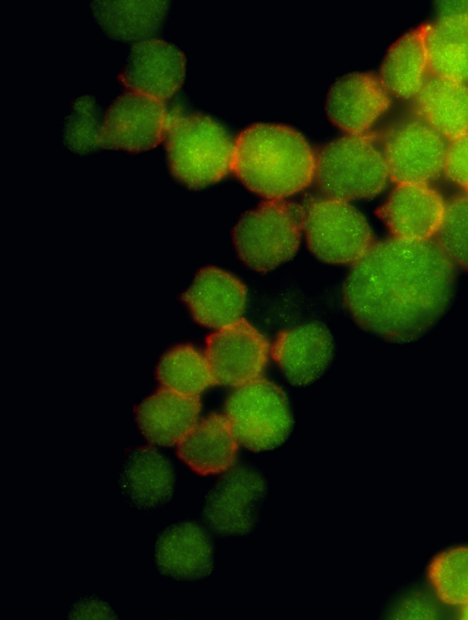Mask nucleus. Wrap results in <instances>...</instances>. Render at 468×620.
I'll return each instance as SVG.
<instances>
[{"instance_id": "f8f14e48", "label": "nucleus", "mask_w": 468, "mask_h": 620, "mask_svg": "<svg viewBox=\"0 0 468 620\" xmlns=\"http://www.w3.org/2000/svg\"><path fill=\"white\" fill-rule=\"evenodd\" d=\"M269 350L264 336L241 318L207 338L205 355L216 384L238 387L259 378Z\"/></svg>"}, {"instance_id": "bb28decb", "label": "nucleus", "mask_w": 468, "mask_h": 620, "mask_svg": "<svg viewBox=\"0 0 468 620\" xmlns=\"http://www.w3.org/2000/svg\"><path fill=\"white\" fill-rule=\"evenodd\" d=\"M431 584L445 604H468V546L455 547L440 553L429 571Z\"/></svg>"}, {"instance_id": "393cba45", "label": "nucleus", "mask_w": 468, "mask_h": 620, "mask_svg": "<svg viewBox=\"0 0 468 620\" xmlns=\"http://www.w3.org/2000/svg\"><path fill=\"white\" fill-rule=\"evenodd\" d=\"M156 378L164 388L187 395H198L216 384L206 355L190 345L168 351L157 365Z\"/></svg>"}, {"instance_id": "aec40b11", "label": "nucleus", "mask_w": 468, "mask_h": 620, "mask_svg": "<svg viewBox=\"0 0 468 620\" xmlns=\"http://www.w3.org/2000/svg\"><path fill=\"white\" fill-rule=\"evenodd\" d=\"M171 6L165 0H96L89 4L95 22L108 37L133 45L154 38L165 27Z\"/></svg>"}, {"instance_id": "f257e3e1", "label": "nucleus", "mask_w": 468, "mask_h": 620, "mask_svg": "<svg viewBox=\"0 0 468 620\" xmlns=\"http://www.w3.org/2000/svg\"><path fill=\"white\" fill-rule=\"evenodd\" d=\"M455 266L433 239L374 243L346 276L344 304L367 331L396 342L413 341L446 311Z\"/></svg>"}, {"instance_id": "9b49d317", "label": "nucleus", "mask_w": 468, "mask_h": 620, "mask_svg": "<svg viewBox=\"0 0 468 620\" xmlns=\"http://www.w3.org/2000/svg\"><path fill=\"white\" fill-rule=\"evenodd\" d=\"M216 538L203 520L186 518L176 521L155 539V568L161 575L178 582L205 580L214 570Z\"/></svg>"}, {"instance_id": "20e7f679", "label": "nucleus", "mask_w": 468, "mask_h": 620, "mask_svg": "<svg viewBox=\"0 0 468 620\" xmlns=\"http://www.w3.org/2000/svg\"><path fill=\"white\" fill-rule=\"evenodd\" d=\"M388 179L381 146L369 132L335 139L315 153L314 180L327 198L346 202L371 198Z\"/></svg>"}, {"instance_id": "ddd939ff", "label": "nucleus", "mask_w": 468, "mask_h": 620, "mask_svg": "<svg viewBox=\"0 0 468 620\" xmlns=\"http://www.w3.org/2000/svg\"><path fill=\"white\" fill-rule=\"evenodd\" d=\"M176 470L173 461L152 446L126 449L118 475V485L124 502L141 511L164 508L174 497Z\"/></svg>"}, {"instance_id": "c756f323", "label": "nucleus", "mask_w": 468, "mask_h": 620, "mask_svg": "<svg viewBox=\"0 0 468 620\" xmlns=\"http://www.w3.org/2000/svg\"><path fill=\"white\" fill-rule=\"evenodd\" d=\"M69 618H115L112 608L102 600L94 596L80 598L69 612Z\"/></svg>"}, {"instance_id": "9d476101", "label": "nucleus", "mask_w": 468, "mask_h": 620, "mask_svg": "<svg viewBox=\"0 0 468 620\" xmlns=\"http://www.w3.org/2000/svg\"><path fill=\"white\" fill-rule=\"evenodd\" d=\"M167 117L162 100L132 90L124 91L105 111L101 149L140 152L154 148L165 138Z\"/></svg>"}, {"instance_id": "f3484780", "label": "nucleus", "mask_w": 468, "mask_h": 620, "mask_svg": "<svg viewBox=\"0 0 468 620\" xmlns=\"http://www.w3.org/2000/svg\"><path fill=\"white\" fill-rule=\"evenodd\" d=\"M182 300L198 324L219 330L241 319L247 290L232 274L208 266L198 270Z\"/></svg>"}, {"instance_id": "dca6fc26", "label": "nucleus", "mask_w": 468, "mask_h": 620, "mask_svg": "<svg viewBox=\"0 0 468 620\" xmlns=\"http://www.w3.org/2000/svg\"><path fill=\"white\" fill-rule=\"evenodd\" d=\"M447 204L429 184H398L377 215L394 237L426 241L436 236Z\"/></svg>"}, {"instance_id": "423d86ee", "label": "nucleus", "mask_w": 468, "mask_h": 620, "mask_svg": "<svg viewBox=\"0 0 468 620\" xmlns=\"http://www.w3.org/2000/svg\"><path fill=\"white\" fill-rule=\"evenodd\" d=\"M238 442L253 452L282 446L293 428V415L284 391L258 378L236 387L225 405Z\"/></svg>"}, {"instance_id": "b1692460", "label": "nucleus", "mask_w": 468, "mask_h": 620, "mask_svg": "<svg viewBox=\"0 0 468 620\" xmlns=\"http://www.w3.org/2000/svg\"><path fill=\"white\" fill-rule=\"evenodd\" d=\"M424 26L433 74L468 83V13L440 16Z\"/></svg>"}, {"instance_id": "6e6552de", "label": "nucleus", "mask_w": 468, "mask_h": 620, "mask_svg": "<svg viewBox=\"0 0 468 620\" xmlns=\"http://www.w3.org/2000/svg\"><path fill=\"white\" fill-rule=\"evenodd\" d=\"M303 232L312 253L334 265L355 264L374 244L364 215L348 202L327 197L304 208Z\"/></svg>"}, {"instance_id": "6ab92c4d", "label": "nucleus", "mask_w": 468, "mask_h": 620, "mask_svg": "<svg viewBox=\"0 0 468 620\" xmlns=\"http://www.w3.org/2000/svg\"><path fill=\"white\" fill-rule=\"evenodd\" d=\"M201 404L198 395H187L163 388L142 401L134 409L142 436L151 444L177 445L197 423Z\"/></svg>"}, {"instance_id": "39448f33", "label": "nucleus", "mask_w": 468, "mask_h": 620, "mask_svg": "<svg viewBox=\"0 0 468 620\" xmlns=\"http://www.w3.org/2000/svg\"><path fill=\"white\" fill-rule=\"evenodd\" d=\"M304 208L284 200H269L245 213L232 229V241L241 262L268 272L297 251L303 231Z\"/></svg>"}, {"instance_id": "412c9836", "label": "nucleus", "mask_w": 468, "mask_h": 620, "mask_svg": "<svg viewBox=\"0 0 468 620\" xmlns=\"http://www.w3.org/2000/svg\"><path fill=\"white\" fill-rule=\"evenodd\" d=\"M238 443L227 416L212 414L197 422L182 438L176 454L197 475L212 476L234 465Z\"/></svg>"}, {"instance_id": "a878e982", "label": "nucleus", "mask_w": 468, "mask_h": 620, "mask_svg": "<svg viewBox=\"0 0 468 620\" xmlns=\"http://www.w3.org/2000/svg\"><path fill=\"white\" fill-rule=\"evenodd\" d=\"M105 112L93 96L82 95L72 100L60 135L65 146L78 155L102 150L101 132Z\"/></svg>"}, {"instance_id": "1a4fd4ad", "label": "nucleus", "mask_w": 468, "mask_h": 620, "mask_svg": "<svg viewBox=\"0 0 468 620\" xmlns=\"http://www.w3.org/2000/svg\"><path fill=\"white\" fill-rule=\"evenodd\" d=\"M447 139L423 120L404 121L383 136L389 178L398 184H429L443 172Z\"/></svg>"}, {"instance_id": "0eeeda50", "label": "nucleus", "mask_w": 468, "mask_h": 620, "mask_svg": "<svg viewBox=\"0 0 468 620\" xmlns=\"http://www.w3.org/2000/svg\"><path fill=\"white\" fill-rule=\"evenodd\" d=\"M268 494V480L257 467L233 465L207 490L202 520L217 538L250 536L258 530Z\"/></svg>"}, {"instance_id": "4be33fe9", "label": "nucleus", "mask_w": 468, "mask_h": 620, "mask_svg": "<svg viewBox=\"0 0 468 620\" xmlns=\"http://www.w3.org/2000/svg\"><path fill=\"white\" fill-rule=\"evenodd\" d=\"M429 69L425 26H421L405 33L389 47L378 79L389 95L407 100L419 94Z\"/></svg>"}, {"instance_id": "2eb2a0df", "label": "nucleus", "mask_w": 468, "mask_h": 620, "mask_svg": "<svg viewBox=\"0 0 468 620\" xmlns=\"http://www.w3.org/2000/svg\"><path fill=\"white\" fill-rule=\"evenodd\" d=\"M389 96L378 77L367 72L348 73L330 86L325 113L335 126L348 134L367 133L388 110Z\"/></svg>"}, {"instance_id": "a211bd4d", "label": "nucleus", "mask_w": 468, "mask_h": 620, "mask_svg": "<svg viewBox=\"0 0 468 620\" xmlns=\"http://www.w3.org/2000/svg\"><path fill=\"white\" fill-rule=\"evenodd\" d=\"M271 355L288 382L305 386L321 377L331 364L334 342L324 327L305 324L280 332Z\"/></svg>"}, {"instance_id": "7ed1b4c3", "label": "nucleus", "mask_w": 468, "mask_h": 620, "mask_svg": "<svg viewBox=\"0 0 468 620\" xmlns=\"http://www.w3.org/2000/svg\"><path fill=\"white\" fill-rule=\"evenodd\" d=\"M164 139L170 173L186 187H206L231 171L235 142L207 115L168 113Z\"/></svg>"}, {"instance_id": "cd10ccee", "label": "nucleus", "mask_w": 468, "mask_h": 620, "mask_svg": "<svg viewBox=\"0 0 468 620\" xmlns=\"http://www.w3.org/2000/svg\"><path fill=\"white\" fill-rule=\"evenodd\" d=\"M436 241L455 265L468 269V194L447 204Z\"/></svg>"}, {"instance_id": "7c9ffc66", "label": "nucleus", "mask_w": 468, "mask_h": 620, "mask_svg": "<svg viewBox=\"0 0 468 620\" xmlns=\"http://www.w3.org/2000/svg\"><path fill=\"white\" fill-rule=\"evenodd\" d=\"M462 616L464 619H468V604L463 605V611Z\"/></svg>"}, {"instance_id": "f03ea898", "label": "nucleus", "mask_w": 468, "mask_h": 620, "mask_svg": "<svg viewBox=\"0 0 468 620\" xmlns=\"http://www.w3.org/2000/svg\"><path fill=\"white\" fill-rule=\"evenodd\" d=\"M315 153L292 127L255 123L235 141L231 171L251 192L283 200L307 187L314 178Z\"/></svg>"}, {"instance_id": "5701e85b", "label": "nucleus", "mask_w": 468, "mask_h": 620, "mask_svg": "<svg viewBox=\"0 0 468 620\" xmlns=\"http://www.w3.org/2000/svg\"><path fill=\"white\" fill-rule=\"evenodd\" d=\"M415 99L420 119L445 139L468 132V83L433 74Z\"/></svg>"}, {"instance_id": "c85d7f7f", "label": "nucleus", "mask_w": 468, "mask_h": 620, "mask_svg": "<svg viewBox=\"0 0 468 620\" xmlns=\"http://www.w3.org/2000/svg\"><path fill=\"white\" fill-rule=\"evenodd\" d=\"M443 172L468 194V132L448 142Z\"/></svg>"}, {"instance_id": "4468645a", "label": "nucleus", "mask_w": 468, "mask_h": 620, "mask_svg": "<svg viewBox=\"0 0 468 620\" xmlns=\"http://www.w3.org/2000/svg\"><path fill=\"white\" fill-rule=\"evenodd\" d=\"M185 73V54L154 37L132 46L118 79L128 90L163 101L180 89Z\"/></svg>"}]
</instances>
